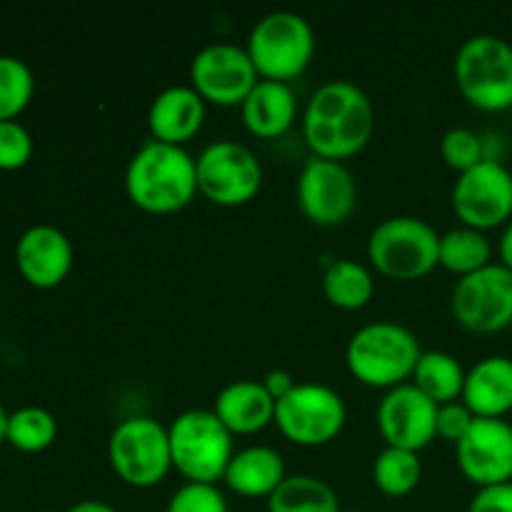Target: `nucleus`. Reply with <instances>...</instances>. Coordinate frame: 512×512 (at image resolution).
I'll use <instances>...</instances> for the list:
<instances>
[{
  "mask_svg": "<svg viewBox=\"0 0 512 512\" xmlns=\"http://www.w3.org/2000/svg\"><path fill=\"white\" fill-rule=\"evenodd\" d=\"M375 128V108L363 88L350 80H328L308 100L303 135L313 155L343 160L368 145Z\"/></svg>",
  "mask_w": 512,
  "mask_h": 512,
  "instance_id": "1",
  "label": "nucleus"
},
{
  "mask_svg": "<svg viewBox=\"0 0 512 512\" xmlns=\"http://www.w3.org/2000/svg\"><path fill=\"white\" fill-rule=\"evenodd\" d=\"M125 190L148 213H175L198 193V163L183 145L153 138L130 158Z\"/></svg>",
  "mask_w": 512,
  "mask_h": 512,
  "instance_id": "2",
  "label": "nucleus"
},
{
  "mask_svg": "<svg viewBox=\"0 0 512 512\" xmlns=\"http://www.w3.org/2000/svg\"><path fill=\"white\" fill-rule=\"evenodd\" d=\"M423 348L418 335L393 320H375L355 330L345 348L350 373L373 388H395L415 373Z\"/></svg>",
  "mask_w": 512,
  "mask_h": 512,
  "instance_id": "3",
  "label": "nucleus"
},
{
  "mask_svg": "<svg viewBox=\"0 0 512 512\" xmlns=\"http://www.w3.org/2000/svg\"><path fill=\"white\" fill-rule=\"evenodd\" d=\"M170 450L173 468L188 478V483H215L225 478L233 460V433L213 410L193 408L180 413L170 423Z\"/></svg>",
  "mask_w": 512,
  "mask_h": 512,
  "instance_id": "4",
  "label": "nucleus"
},
{
  "mask_svg": "<svg viewBox=\"0 0 512 512\" xmlns=\"http://www.w3.org/2000/svg\"><path fill=\"white\" fill-rule=\"evenodd\" d=\"M368 258L388 278H423L440 265V233L423 218L393 215L370 233Z\"/></svg>",
  "mask_w": 512,
  "mask_h": 512,
  "instance_id": "5",
  "label": "nucleus"
},
{
  "mask_svg": "<svg viewBox=\"0 0 512 512\" xmlns=\"http://www.w3.org/2000/svg\"><path fill=\"white\" fill-rule=\"evenodd\" d=\"M455 83L470 105L488 113L512 108V45L498 35H473L455 53Z\"/></svg>",
  "mask_w": 512,
  "mask_h": 512,
  "instance_id": "6",
  "label": "nucleus"
},
{
  "mask_svg": "<svg viewBox=\"0 0 512 512\" xmlns=\"http://www.w3.org/2000/svg\"><path fill=\"white\" fill-rule=\"evenodd\" d=\"M315 53L313 25L293 10H273L253 25L248 55L265 80L298 78Z\"/></svg>",
  "mask_w": 512,
  "mask_h": 512,
  "instance_id": "7",
  "label": "nucleus"
},
{
  "mask_svg": "<svg viewBox=\"0 0 512 512\" xmlns=\"http://www.w3.org/2000/svg\"><path fill=\"white\" fill-rule=\"evenodd\" d=\"M108 458L115 473L135 488L158 485L173 468L170 433L150 415H133L115 425L108 440Z\"/></svg>",
  "mask_w": 512,
  "mask_h": 512,
  "instance_id": "8",
  "label": "nucleus"
},
{
  "mask_svg": "<svg viewBox=\"0 0 512 512\" xmlns=\"http://www.w3.org/2000/svg\"><path fill=\"white\" fill-rule=\"evenodd\" d=\"M348 408L340 393L323 383H298L275 403L280 433L298 445H325L343 430Z\"/></svg>",
  "mask_w": 512,
  "mask_h": 512,
  "instance_id": "9",
  "label": "nucleus"
},
{
  "mask_svg": "<svg viewBox=\"0 0 512 512\" xmlns=\"http://www.w3.org/2000/svg\"><path fill=\"white\" fill-rule=\"evenodd\" d=\"M198 190L218 205H243L263 185V165L250 148L235 140H215L195 158Z\"/></svg>",
  "mask_w": 512,
  "mask_h": 512,
  "instance_id": "10",
  "label": "nucleus"
},
{
  "mask_svg": "<svg viewBox=\"0 0 512 512\" xmlns=\"http://www.w3.org/2000/svg\"><path fill=\"white\" fill-rule=\"evenodd\" d=\"M453 208L463 225L483 233L508 223L512 220V173L498 158H485L455 180Z\"/></svg>",
  "mask_w": 512,
  "mask_h": 512,
  "instance_id": "11",
  "label": "nucleus"
},
{
  "mask_svg": "<svg viewBox=\"0 0 512 512\" xmlns=\"http://www.w3.org/2000/svg\"><path fill=\"white\" fill-rule=\"evenodd\" d=\"M453 315L473 333H498L512 323V270L490 263L458 280Z\"/></svg>",
  "mask_w": 512,
  "mask_h": 512,
  "instance_id": "12",
  "label": "nucleus"
},
{
  "mask_svg": "<svg viewBox=\"0 0 512 512\" xmlns=\"http://www.w3.org/2000/svg\"><path fill=\"white\" fill-rule=\"evenodd\" d=\"M295 195L305 218L318 225H340L355 210L358 185L340 160L310 155L298 175Z\"/></svg>",
  "mask_w": 512,
  "mask_h": 512,
  "instance_id": "13",
  "label": "nucleus"
},
{
  "mask_svg": "<svg viewBox=\"0 0 512 512\" xmlns=\"http://www.w3.org/2000/svg\"><path fill=\"white\" fill-rule=\"evenodd\" d=\"M258 75L248 48L233 43L205 45L190 63L193 88L218 105H243L250 90L258 85Z\"/></svg>",
  "mask_w": 512,
  "mask_h": 512,
  "instance_id": "14",
  "label": "nucleus"
},
{
  "mask_svg": "<svg viewBox=\"0 0 512 512\" xmlns=\"http://www.w3.org/2000/svg\"><path fill=\"white\" fill-rule=\"evenodd\" d=\"M380 435L393 448L420 453L435 438V420H438V403L428 398L413 383H403L390 388L383 395L375 410Z\"/></svg>",
  "mask_w": 512,
  "mask_h": 512,
  "instance_id": "15",
  "label": "nucleus"
},
{
  "mask_svg": "<svg viewBox=\"0 0 512 512\" xmlns=\"http://www.w3.org/2000/svg\"><path fill=\"white\" fill-rule=\"evenodd\" d=\"M460 470L478 488L512 483V425L505 418H475L455 445Z\"/></svg>",
  "mask_w": 512,
  "mask_h": 512,
  "instance_id": "16",
  "label": "nucleus"
},
{
  "mask_svg": "<svg viewBox=\"0 0 512 512\" xmlns=\"http://www.w3.org/2000/svg\"><path fill=\"white\" fill-rule=\"evenodd\" d=\"M15 263L20 275L35 288H55L73 268V245L55 225H33L15 245Z\"/></svg>",
  "mask_w": 512,
  "mask_h": 512,
  "instance_id": "17",
  "label": "nucleus"
},
{
  "mask_svg": "<svg viewBox=\"0 0 512 512\" xmlns=\"http://www.w3.org/2000/svg\"><path fill=\"white\" fill-rule=\"evenodd\" d=\"M205 120V98L193 85H168L153 98L148 125L155 140L183 145L193 138Z\"/></svg>",
  "mask_w": 512,
  "mask_h": 512,
  "instance_id": "18",
  "label": "nucleus"
},
{
  "mask_svg": "<svg viewBox=\"0 0 512 512\" xmlns=\"http://www.w3.org/2000/svg\"><path fill=\"white\" fill-rule=\"evenodd\" d=\"M463 400L475 418H505L512 410V358L490 355L465 375Z\"/></svg>",
  "mask_w": 512,
  "mask_h": 512,
  "instance_id": "19",
  "label": "nucleus"
},
{
  "mask_svg": "<svg viewBox=\"0 0 512 512\" xmlns=\"http://www.w3.org/2000/svg\"><path fill=\"white\" fill-rule=\"evenodd\" d=\"M213 413L230 433L250 435L275 420V398L258 380H233L215 398Z\"/></svg>",
  "mask_w": 512,
  "mask_h": 512,
  "instance_id": "20",
  "label": "nucleus"
},
{
  "mask_svg": "<svg viewBox=\"0 0 512 512\" xmlns=\"http://www.w3.org/2000/svg\"><path fill=\"white\" fill-rule=\"evenodd\" d=\"M285 478V460L278 450L268 445H250L233 455L223 480L230 490L245 498H270Z\"/></svg>",
  "mask_w": 512,
  "mask_h": 512,
  "instance_id": "21",
  "label": "nucleus"
},
{
  "mask_svg": "<svg viewBox=\"0 0 512 512\" xmlns=\"http://www.w3.org/2000/svg\"><path fill=\"white\" fill-rule=\"evenodd\" d=\"M240 110H243V120L250 133L260 138H275L293 125L298 100L288 83L263 78L250 90Z\"/></svg>",
  "mask_w": 512,
  "mask_h": 512,
  "instance_id": "22",
  "label": "nucleus"
},
{
  "mask_svg": "<svg viewBox=\"0 0 512 512\" xmlns=\"http://www.w3.org/2000/svg\"><path fill=\"white\" fill-rule=\"evenodd\" d=\"M465 368L455 355L443 350H423L413 373V385L423 390L433 403H453L463 398Z\"/></svg>",
  "mask_w": 512,
  "mask_h": 512,
  "instance_id": "23",
  "label": "nucleus"
},
{
  "mask_svg": "<svg viewBox=\"0 0 512 512\" xmlns=\"http://www.w3.org/2000/svg\"><path fill=\"white\" fill-rule=\"evenodd\" d=\"M268 512H343L333 485L315 475H288L268 498Z\"/></svg>",
  "mask_w": 512,
  "mask_h": 512,
  "instance_id": "24",
  "label": "nucleus"
},
{
  "mask_svg": "<svg viewBox=\"0 0 512 512\" xmlns=\"http://www.w3.org/2000/svg\"><path fill=\"white\" fill-rule=\"evenodd\" d=\"M325 298L345 310H358L373 298L375 280L363 263L350 258H338L323 273Z\"/></svg>",
  "mask_w": 512,
  "mask_h": 512,
  "instance_id": "25",
  "label": "nucleus"
},
{
  "mask_svg": "<svg viewBox=\"0 0 512 512\" xmlns=\"http://www.w3.org/2000/svg\"><path fill=\"white\" fill-rule=\"evenodd\" d=\"M493 245L483 230H475L463 225L440 235V265L458 273L460 278L470 273H478L480 268L493 263Z\"/></svg>",
  "mask_w": 512,
  "mask_h": 512,
  "instance_id": "26",
  "label": "nucleus"
},
{
  "mask_svg": "<svg viewBox=\"0 0 512 512\" xmlns=\"http://www.w3.org/2000/svg\"><path fill=\"white\" fill-rule=\"evenodd\" d=\"M420 475H423V463H420V455L413 453V450L388 445L385 450H380L373 463L375 485L385 495H393V498H403V495L413 493L420 483Z\"/></svg>",
  "mask_w": 512,
  "mask_h": 512,
  "instance_id": "27",
  "label": "nucleus"
},
{
  "mask_svg": "<svg viewBox=\"0 0 512 512\" xmlns=\"http://www.w3.org/2000/svg\"><path fill=\"white\" fill-rule=\"evenodd\" d=\"M55 435H58V420L53 418V413L38 405H25L10 413L5 440L23 453H40L53 445Z\"/></svg>",
  "mask_w": 512,
  "mask_h": 512,
  "instance_id": "28",
  "label": "nucleus"
},
{
  "mask_svg": "<svg viewBox=\"0 0 512 512\" xmlns=\"http://www.w3.org/2000/svg\"><path fill=\"white\" fill-rule=\"evenodd\" d=\"M35 80L28 63L15 55H0V123L15 120L33 98Z\"/></svg>",
  "mask_w": 512,
  "mask_h": 512,
  "instance_id": "29",
  "label": "nucleus"
},
{
  "mask_svg": "<svg viewBox=\"0 0 512 512\" xmlns=\"http://www.w3.org/2000/svg\"><path fill=\"white\" fill-rule=\"evenodd\" d=\"M440 153H443L445 163L450 168L460 170V173H465V170L475 168L485 158H490L485 153L483 138L470 128H450L443 135V140H440Z\"/></svg>",
  "mask_w": 512,
  "mask_h": 512,
  "instance_id": "30",
  "label": "nucleus"
},
{
  "mask_svg": "<svg viewBox=\"0 0 512 512\" xmlns=\"http://www.w3.org/2000/svg\"><path fill=\"white\" fill-rule=\"evenodd\" d=\"M165 512H228V500L215 483H185L175 490Z\"/></svg>",
  "mask_w": 512,
  "mask_h": 512,
  "instance_id": "31",
  "label": "nucleus"
},
{
  "mask_svg": "<svg viewBox=\"0 0 512 512\" xmlns=\"http://www.w3.org/2000/svg\"><path fill=\"white\" fill-rule=\"evenodd\" d=\"M33 155V138L18 120L0 123V170H18Z\"/></svg>",
  "mask_w": 512,
  "mask_h": 512,
  "instance_id": "32",
  "label": "nucleus"
},
{
  "mask_svg": "<svg viewBox=\"0 0 512 512\" xmlns=\"http://www.w3.org/2000/svg\"><path fill=\"white\" fill-rule=\"evenodd\" d=\"M475 415L470 413L468 405L463 400H453V403L438 405V420H435V433L440 435L448 443L458 445L460 440L468 435V430L473 428Z\"/></svg>",
  "mask_w": 512,
  "mask_h": 512,
  "instance_id": "33",
  "label": "nucleus"
},
{
  "mask_svg": "<svg viewBox=\"0 0 512 512\" xmlns=\"http://www.w3.org/2000/svg\"><path fill=\"white\" fill-rule=\"evenodd\" d=\"M468 512H512V483L478 488L470 500Z\"/></svg>",
  "mask_w": 512,
  "mask_h": 512,
  "instance_id": "34",
  "label": "nucleus"
},
{
  "mask_svg": "<svg viewBox=\"0 0 512 512\" xmlns=\"http://www.w3.org/2000/svg\"><path fill=\"white\" fill-rule=\"evenodd\" d=\"M263 385H265V390H268V393L273 395L275 403H278V400L285 398V395H288L290 390H293L298 383H295L293 375L285 373V370H270V373L265 375Z\"/></svg>",
  "mask_w": 512,
  "mask_h": 512,
  "instance_id": "35",
  "label": "nucleus"
},
{
  "mask_svg": "<svg viewBox=\"0 0 512 512\" xmlns=\"http://www.w3.org/2000/svg\"><path fill=\"white\" fill-rule=\"evenodd\" d=\"M498 253H500V265H505V268L512 270V220L505 225L503 235H500Z\"/></svg>",
  "mask_w": 512,
  "mask_h": 512,
  "instance_id": "36",
  "label": "nucleus"
},
{
  "mask_svg": "<svg viewBox=\"0 0 512 512\" xmlns=\"http://www.w3.org/2000/svg\"><path fill=\"white\" fill-rule=\"evenodd\" d=\"M65 512H118L110 503H103V500H80V503L70 505Z\"/></svg>",
  "mask_w": 512,
  "mask_h": 512,
  "instance_id": "37",
  "label": "nucleus"
},
{
  "mask_svg": "<svg viewBox=\"0 0 512 512\" xmlns=\"http://www.w3.org/2000/svg\"><path fill=\"white\" fill-rule=\"evenodd\" d=\"M8 418L10 413L3 408V403H0V443H5V435H8Z\"/></svg>",
  "mask_w": 512,
  "mask_h": 512,
  "instance_id": "38",
  "label": "nucleus"
},
{
  "mask_svg": "<svg viewBox=\"0 0 512 512\" xmlns=\"http://www.w3.org/2000/svg\"><path fill=\"white\" fill-rule=\"evenodd\" d=\"M40 512H48V510H40Z\"/></svg>",
  "mask_w": 512,
  "mask_h": 512,
  "instance_id": "39",
  "label": "nucleus"
},
{
  "mask_svg": "<svg viewBox=\"0 0 512 512\" xmlns=\"http://www.w3.org/2000/svg\"><path fill=\"white\" fill-rule=\"evenodd\" d=\"M353 512H355V510H353Z\"/></svg>",
  "mask_w": 512,
  "mask_h": 512,
  "instance_id": "40",
  "label": "nucleus"
}]
</instances>
